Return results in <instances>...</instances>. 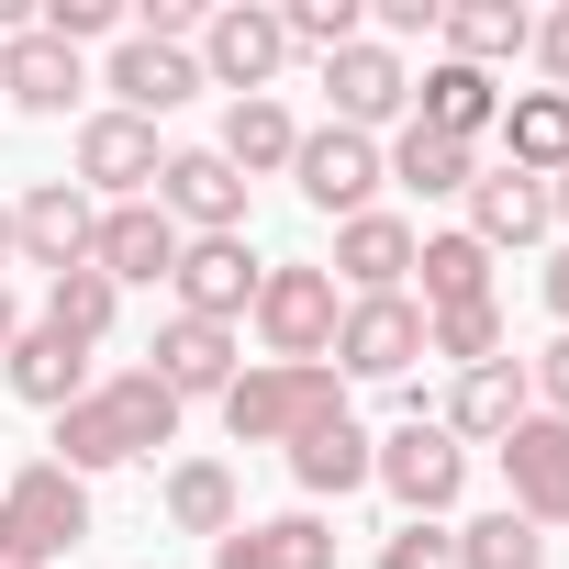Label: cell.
Returning a JSON list of instances; mask_svg holds the SVG:
<instances>
[{"label":"cell","instance_id":"cell-19","mask_svg":"<svg viewBox=\"0 0 569 569\" xmlns=\"http://www.w3.org/2000/svg\"><path fill=\"white\" fill-rule=\"evenodd\" d=\"M525 413H536V402H525V369H513V358H491V369H458V391H447V413H436V425H447L458 447H502Z\"/></svg>","mask_w":569,"mask_h":569},{"label":"cell","instance_id":"cell-20","mask_svg":"<svg viewBox=\"0 0 569 569\" xmlns=\"http://www.w3.org/2000/svg\"><path fill=\"white\" fill-rule=\"evenodd\" d=\"M0 101H12V112H68L79 101V46H57L46 23H23L12 46H0Z\"/></svg>","mask_w":569,"mask_h":569},{"label":"cell","instance_id":"cell-3","mask_svg":"<svg viewBox=\"0 0 569 569\" xmlns=\"http://www.w3.org/2000/svg\"><path fill=\"white\" fill-rule=\"evenodd\" d=\"M257 347L279 358V369H336V268H302V257H279V268H257Z\"/></svg>","mask_w":569,"mask_h":569},{"label":"cell","instance_id":"cell-31","mask_svg":"<svg viewBox=\"0 0 569 569\" xmlns=\"http://www.w3.org/2000/svg\"><path fill=\"white\" fill-rule=\"evenodd\" d=\"M380 179H402V190L447 201V190H469V179H480V157H469V146H447V134H425V123H402V134H391V157H380Z\"/></svg>","mask_w":569,"mask_h":569},{"label":"cell","instance_id":"cell-26","mask_svg":"<svg viewBox=\"0 0 569 569\" xmlns=\"http://www.w3.org/2000/svg\"><path fill=\"white\" fill-rule=\"evenodd\" d=\"M413 123H425V134H447V146H480V134L502 123V90H491L480 68H458V57H447V68H425V112H413Z\"/></svg>","mask_w":569,"mask_h":569},{"label":"cell","instance_id":"cell-10","mask_svg":"<svg viewBox=\"0 0 569 569\" xmlns=\"http://www.w3.org/2000/svg\"><path fill=\"white\" fill-rule=\"evenodd\" d=\"M502 480H513V513L547 536V525H569V425L558 413H525L513 436H502Z\"/></svg>","mask_w":569,"mask_h":569},{"label":"cell","instance_id":"cell-30","mask_svg":"<svg viewBox=\"0 0 569 569\" xmlns=\"http://www.w3.org/2000/svg\"><path fill=\"white\" fill-rule=\"evenodd\" d=\"M168 525L223 547V536L246 525V513H234V469H223V458H179V469H168Z\"/></svg>","mask_w":569,"mask_h":569},{"label":"cell","instance_id":"cell-14","mask_svg":"<svg viewBox=\"0 0 569 569\" xmlns=\"http://www.w3.org/2000/svg\"><path fill=\"white\" fill-rule=\"evenodd\" d=\"M112 112H134V123H157V112H179L190 90H201V57L190 46H157V34H123L112 46Z\"/></svg>","mask_w":569,"mask_h":569},{"label":"cell","instance_id":"cell-38","mask_svg":"<svg viewBox=\"0 0 569 569\" xmlns=\"http://www.w3.org/2000/svg\"><path fill=\"white\" fill-rule=\"evenodd\" d=\"M525 57H536V68H547V79H558V90H569V0H558V12H547V23H536V46H525Z\"/></svg>","mask_w":569,"mask_h":569},{"label":"cell","instance_id":"cell-42","mask_svg":"<svg viewBox=\"0 0 569 569\" xmlns=\"http://www.w3.org/2000/svg\"><path fill=\"white\" fill-rule=\"evenodd\" d=\"M547 223H569V168H558V179H547Z\"/></svg>","mask_w":569,"mask_h":569},{"label":"cell","instance_id":"cell-17","mask_svg":"<svg viewBox=\"0 0 569 569\" xmlns=\"http://www.w3.org/2000/svg\"><path fill=\"white\" fill-rule=\"evenodd\" d=\"M325 90H336V123H347V134H369V123H391V112L413 101V79H402V57H391L380 34H358L347 57H325Z\"/></svg>","mask_w":569,"mask_h":569},{"label":"cell","instance_id":"cell-4","mask_svg":"<svg viewBox=\"0 0 569 569\" xmlns=\"http://www.w3.org/2000/svg\"><path fill=\"white\" fill-rule=\"evenodd\" d=\"M325 413H347V380H336V369H279V358H257V369H234V391H223L234 447H291V436L325 425Z\"/></svg>","mask_w":569,"mask_h":569},{"label":"cell","instance_id":"cell-37","mask_svg":"<svg viewBox=\"0 0 569 569\" xmlns=\"http://www.w3.org/2000/svg\"><path fill=\"white\" fill-rule=\"evenodd\" d=\"M380 569H447V536H436V525H402V536L380 547Z\"/></svg>","mask_w":569,"mask_h":569},{"label":"cell","instance_id":"cell-13","mask_svg":"<svg viewBox=\"0 0 569 569\" xmlns=\"http://www.w3.org/2000/svg\"><path fill=\"white\" fill-rule=\"evenodd\" d=\"M168 279H179V313H190V325H234V313L257 302V257H246V234H190Z\"/></svg>","mask_w":569,"mask_h":569},{"label":"cell","instance_id":"cell-7","mask_svg":"<svg viewBox=\"0 0 569 569\" xmlns=\"http://www.w3.org/2000/svg\"><path fill=\"white\" fill-rule=\"evenodd\" d=\"M425 358V302L413 291H369L336 313V380H402Z\"/></svg>","mask_w":569,"mask_h":569},{"label":"cell","instance_id":"cell-41","mask_svg":"<svg viewBox=\"0 0 569 569\" xmlns=\"http://www.w3.org/2000/svg\"><path fill=\"white\" fill-rule=\"evenodd\" d=\"M547 313H558V325H569V246H558V257H547Z\"/></svg>","mask_w":569,"mask_h":569},{"label":"cell","instance_id":"cell-9","mask_svg":"<svg viewBox=\"0 0 569 569\" xmlns=\"http://www.w3.org/2000/svg\"><path fill=\"white\" fill-rule=\"evenodd\" d=\"M157 212H168L179 234H246V179H234L212 146H179V157L157 168Z\"/></svg>","mask_w":569,"mask_h":569},{"label":"cell","instance_id":"cell-16","mask_svg":"<svg viewBox=\"0 0 569 569\" xmlns=\"http://www.w3.org/2000/svg\"><path fill=\"white\" fill-rule=\"evenodd\" d=\"M179 246H190V234H179L157 201H112V212H101V234H90V268L123 291V279H168V268H179Z\"/></svg>","mask_w":569,"mask_h":569},{"label":"cell","instance_id":"cell-33","mask_svg":"<svg viewBox=\"0 0 569 569\" xmlns=\"http://www.w3.org/2000/svg\"><path fill=\"white\" fill-rule=\"evenodd\" d=\"M112 313H123L112 279H101V268H68V279H46V313H34V325H57L68 347H101V336H112Z\"/></svg>","mask_w":569,"mask_h":569},{"label":"cell","instance_id":"cell-12","mask_svg":"<svg viewBox=\"0 0 569 569\" xmlns=\"http://www.w3.org/2000/svg\"><path fill=\"white\" fill-rule=\"evenodd\" d=\"M146 380H157L168 402H223V391H234V325H190V313H168Z\"/></svg>","mask_w":569,"mask_h":569},{"label":"cell","instance_id":"cell-18","mask_svg":"<svg viewBox=\"0 0 569 569\" xmlns=\"http://www.w3.org/2000/svg\"><path fill=\"white\" fill-rule=\"evenodd\" d=\"M0 380H12L34 413H68V402L90 391V347H68L57 325H23L12 347H0Z\"/></svg>","mask_w":569,"mask_h":569},{"label":"cell","instance_id":"cell-1","mask_svg":"<svg viewBox=\"0 0 569 569\" xmlns=\"http://www.w3.org/2000/svg\"><path fill=\"white\" fill-rule=\"evenodd\" d=\"M168 436H179V402H168L146 369H123V380H101V391H79V402L57 413V469H68V480L134 469V458H157Z\"/></svg>","mask_w":569,"mask_h":569},{"label":"cell","instance_id":"cell-23","mask_svg":"<svg viewBox=\"0 0 569 569\" xmlns=\"http://www.w3.org/2000/svg\"><path fill=\"white\" fill-rule=\"evenodd\" d=\"M436 34H447V57L458 68H502V57H525L536 46V12H525V0H447V12H436Z\"/></svg>","mask_w":569,"mask_h":569},{"label":"cell","instance_id":"cell-8","mask_svg":"<svg viewBox=\"0 0 569 569\" xmlns=\"http://www.w3.org/2000/svg\"><path fill=\"white\" fill-rule=\"evenodd\" d=\"M90 234H101V201H90L79 179H46V190H23V201H12V257H23V268H46V279L90 268Z\"/></svg>","mask_w":569,"mask_h":569},{"label":"cell","instance_id":"cell-5","mask_svg":"<svg viewBox=\"0 0 569 569\" xmlns=\"http://www.w3.org/2000/svg\"><path fill=\"white\" fill-rule=\"evenodd\" d=\"M369 480H380V491H391V502H402L413 525H436V513H447V502L469 491V447H458V436H447L436 413H402V425H391V436L369 447Z\"/></svg>","mask_w":569,"mask_h":569},{"label":"cell","instance_id":"cell-11","mask_svg":"<svg viewBox=\"0 0 569 569\" xmlns=\"http://www.w3.org/2000/svg\"><path fill=\"white\" fill-rule=\"evenodd\" d=\"M291 179H302V201H313V212L358 223V212H369V190H380V146H369V134H347V123H325V134H302Z\"/></svg>","mask_w":569,"mask_h":569},{"label":"cell","instance_id":"cell-25","mask_svg":"<svg viewBox=\"0 0 569 569\" xmlns=\"http://www.w3.org/2000/svg\"><path fill=\"white\" fill-rule=\"evenodd\" d=\"M336 268H347L358 302H369V291H402V279H413V223H402V212H358V223H336Z\"/></svg>","mask_w":569,"mask_h":569},{"label":"cell","instance_id":"cell-35","mask_svg":"<svg viewBox=\"0 0 569 569\" xmlns=\"http://www.w3.org/2000/svg\"><path fill=\"white\" fill-rule=\"evenodd\" d=\"M279 34L313 46V57H347V46L369 34V12H358V0H291V12H279Z\"/></svg>","mask_w":569,"mask_h":569},{"label":"cell","instance_id":"cell-39","mask_svg":"<svg viewBox=\"0 0 569 569\" xmlns=\"http://www.w3.org/2000/svg\"><path fill=\"white\" fill-rule=\"evenodd\" d=\"M201 23H212L201 0H146V34H157V46H179V34H201Z\"/></svg>","mask_w":569,"mask_h":569},{"label":"cell","instance_id":"cell-24","mask_svg":"<svg viewBox=\"0 0 569 569\" xmlns=\"http://www.w3.org/2000/svg\"><path fill=\"white\" fill-rule=\"evenodd\" d=\"M212 569H336V525H313V513L234 525V536L212 547Z\"/></svg>","mask_w":569,"mask_h":569},{"label":"cell","instance_id":"cell-44","mask_svg":"<svg viewBox=\"0 0 569 569\" xmlns=\"http://www.w3.org/2000/svg\"><path fill=\"white\" fill-rule=\"evenodd\" d=\"M0 268H12V201H0Z\"/></svg>","mask_w":569,"mask_h":569},{"label":"cell","instance_id":"cell-43","mask_svg":"<svg viewBox=\"0 0 569 569\" xmlns=\"http://www.w3.org/2000/svg\"><path fill=\"white\" fill-rule=\"evenodd\" d=\"M23 336V313H12V279H0V347H12Z\"/></svg>","mask_w":569,"mask_h":569},{"label":"cell","instance_id":"cell-40","mask_svg":"<svg viewBox=\"0 0 569 569\" xmlns=\"http://www.w3.org/2000/svg\"><path fill=\"white\" fill-rule=\"evenodd\" d=\"M536 391H547V413H558V425H569V336H558V347H547V358H536Z\"/></svg>","mask_w":569,"mask_h":569},{"label":"cell","instance_id":"cell-28","mask_svg":"<svg viewBox=\"0 0 569 569\" xmlns=\"http://www.w3.org/2000/svg\"><path fill=\"white\" fill-rule=\"evenodd\" d=\"M413 268H425V313L491 302V246L480 234H413Z\"/></svg>","mask_w":569,"mask_h":569},{"label":"cell","instance_id":"cell-36","mask_svg":"<svg viewBox=\"0 0 569 569\" xmlns=\"http://www.w3.org/2000/svg\"><path fill=\"white\" fill-rule=\"evenodd\" d=\"M123 23V0H46V34L57 46H90V34H112Z\"/></svg>","mask_w":569,"mask_h":569},{"label":"cell","instance_id":"cell-29","mask_svg":"<svg viewBox=\"0 0 569 569\" xmlns=\"http://www.w3.org/2000/svg\"><path fill=\"white\" fill-rule=\"evenodd\" d=\"M212 157H223L234 179H257V168H291V157H302V123L279 112V90H268V101H234V112H223V146H212Z\"/></svg>","mask_w":569,"mask_h":569},{"label":"cell","instance_id":"cell-27","mask_svg":"<svg viewBox=\"0 0 569 569\" xmlns=\"http://www.w3.org/2000/svg\"><path fill=\"white\" fill-rule=\"evenodd\" d=\"M502 168H525V179H558L569 168V90L502 101Z\"/></svg>","mask_w":569,"mask_h":569},{"label":"cell","instance_id":"cell-34","mask_svg":"<svg viewBox=\"0 0 569 569\" xmlns=\"http://www.w3.org/2000/svg\"><path fill=\"white\" fill-rule=\"evenodd\" d=\"M425 358L491 369V358H502V291H491V302H458V313H425Z\"/></svg>","mask_w":569,"mask_h":569},{"label":"cell","instance_id":"cell-22","mask_svg":"<svg viewBox=\"0 0 569 569\" xmlns=\"http://www.w3.org/2000/svg\"><path fill=\"white\" fill-rule=\"evenodd\" d=\"M369 447H380V436H369L358 413H325V425H302V436H291V480H302L313 502L369 491Z\"/></svg>","mask_w":569,"mask_h":569},{"label":"cell","instance_id":"cell-21","mask_svg":"<svg viewBox=\"0 0 569 569\" xmlns=\"http://www.w3.org/2000/svg\"><path fill=\"white\" fill-rule=\"evenodd\" d=\"M458 234H480L491 257H502V246H536V234H547V179H525V168H480Z\"/></svg>","mask_w":569,"mask_h":569},{"label":"cell","instance_id":"cell-15","mask_svg":"<svg viewBox=\"0 0 569 569\" xmlns=\"http://www.w3.org/2000/svg\"><path fill=\"white\" fill-rule=\"evenodd\" d=\"M157 168H168V157H157V123H134V112H90V123H79V190L146 201Z\"/></svg>","mask_w":569,"mask_h":569},{"label":"cell","instance_id":"cell-2","mask_svg":"<svg viewBox=\"0 0 569 569\" xmlns=\"http://www.w3.org/2000/svg\"><path fill=\"white\" fill-rule=\"evenodd\" d=\"M90 536V480H68L57 458L0 480V569H57Z\"/></svg>","mask_w":569,"mask_h":569},{"label":"cell","instance_id":"cell-32","mask_svg":"<svg viewBox=\"0 0 569 569\" xmlns=\"http://www.w3.org/2000/svg\"><path fill=\"white\" fill-rule=\"evenodd\" d=\"M447 569H547V536L502 502V513H480V525L447 536Z\"/></svg>","mask_w":569,"mask_h":569},{"label":"cell","instance_id":"cell-6","mask_svg":"<svg viewBox=\"0 0 569 569\" xmlns=\"http://www.w3.org/2000/svg\"><path fill=\"white\" fill-rule=\"evenodd\" d=\"M291 68V34H279L268 0H223L201 23V90H234V101H268V79Z\"/></svg>","mask_w":569,"mask_h":569}]
</instances>
